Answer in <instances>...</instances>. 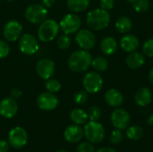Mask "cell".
<instances>
[{"label":"cell","instance_id":"obj_1","mask_svg":"<svg viewBox=\"0 0 153 152\" xmlns=\"http://www.w3.org/2000/svg\"><path fill=\"white\" fill-rule=\"evenodd\" d=\"M92 57L88 50L79 49L73 52L68 59V66L74 73L86 71L91 65Z\"/></svg>","mask_w":153,"mask_h":152},{"label":"cell","instance_id":"obj_2","mask_svg":"<svg viewBox=\"0 0 153 152\" xmlns=\"http://www.w3.org/2000/svg\"><path fill=\"white\" fill-rule=\"evenodd\" d=\"M110 22L109 13L104 9L98 8L90 11L86 16V23L90 29L101 30L106 29Z\"/></svg>","mask_w":153,"mask_h":152},{"label":"cell","instance_id":"obj_3","mask_svg":"<svg viewBox=\"0 0 153 152\" xmlns=\"http://www.w3.org/2000/svg\"><path fill=\"white\" fill-rule=\"evenodd\" d=\"M83 133L88 142L93 144H98L101 142L105 138V128L98 121H90L86 123Z\"/></svg>","mask_w":153,"mask_h":152},{"label":"cell","instance_id":"obj_4","mask_svg":"<svg viewBox=\"0 0 153 152\" xmlns=\"http://www.w3.org/2000/svg\"><path fill=\"white\" fill-rule=\"evenodd\" d=\"M59 29V24L55 20H45L38 30V37L42 42H49L56 37Z\"/></svg>","mask_w":153,"mask_h":152},{"label":"cell","instance_id":"obj_5","mask_svg":"<svg viewBox=\"0 0 153 152\" xmlns=\"http://www.w3.org/2000/svg\"><path fill=\"white\" fill-rule=\"evenodd\" d=\"M48 9L43 4H33L25 10L26 19L32 24H40L48 17Z\"/></svg>","mask_w":153,"mask_h":152},{"label":"cell","instance_id":"obj_6","mask_svg":"<svg viewBox=\"0 0 153 152\" xmlns=\"http://www.w3.org/2000/svg\"><path fill=\"white\" fill-rule=\"evenodd\" d=\"M82 85L88 93L95 94L102 89L103 80L100 73L96 72H89L83 76Z\"/></svg>","mask_w":153,"mask_h":152},{"label":"cell","instance_id":"obj_7","mask_svg":"<svg viewBox=\"0 0 153 152\" xmlns=\"http://www.w3.org/2000/svg\"><path fill=\"white\" fill-rule=\"evenodd\" d=\"M82 26L81 18L74 13L65 14L59 22V28L65 34L70 35L77 32Z\"/></svg>","mask_w":153,"mask_h":152},{"label":"cell","instance_id":"obj_8","mask_svg":"<svg viewBox=\"0 0 153 152\" xmlns=\"http://www.w3.org/2000/svg\"><path fill=\"white\" fill-rule=\"evenodd\" d=\"M28 142V133L26 130L21 126L13 128L8 134V142L14 149H22Z\"/></svg>","mask_w":153,"mask_h":152},{"label":"cell","instance_id":"obj_9","mask_svg":"<svg viewBox=\"0 0 153 152\" xmlns=\"http://www.w3.org/2000/svg\"><path fill=\"white\" fill-rule=\"evenodd\" d=\"M111 123L116 129L125 130L131 123L130 114L124 108H117L111 114L110 116Z\"/></svg>","mask_w":153,"mask_h":152},{"label":"cell","instance_id":"obj_10","mask_svg":"<svg viewBox=\"0 0 153 152\" xmlns=\"http://www.w3.org/2000/svg\"><path fill=\"white\" fill-rule=\"evenodd\" d=\"M19 48L22 53L27 56H32L39 50V43L37 39L31 34H23L20 37Z\"/></svg>","mask_w":153,"mask_h":152},{"label":"cell","instance_id":"obj_11","mask_svg":"<svg viewBox=\"0 0 153 152\" xmlns=\"http://www.w3.org/2000/svg\"><path fill=\"white\" fill-rule=\"evenodd\" d=\"M75 41L82 49L90 50L96 44V37L91 30L82 29L78 30L75 37Z\"/></svg>","mask_w":153,"mask_h":152},{"label":"cell","instance_id":"obj_12","mask_svg":"<svg viewBox=\"0 0 153 152\" xmlns=\"http://www.w3.org/2000/svg\"><path fill=\"white\" fill-rule=\"evenodd\" d=\"M22 31V24L16 20L8 21L3 30V35L7 41L13 42L20 39Z\"/></svg>","mask_w":153,"mask_h":152},{"label":"cell","instance_id":"obj_13","mask_svg":"<svg viewBox=\"0 0 153 152\" xmlns=\"http://www.w3.org/2000/svg\"><path fill=\"white\" fill-rule=\"evenodd\" d=\"M37 106L44 111L54 110L59 103L57 97L51 92H42L37 98Z\"/></svg>","mask_w":153,"mask_h":152},{"label":"cell","instance_id":"obj_14","mask_svg":"<svg viewBox=\"0 0 153 152\" xmlns=\"http://www.w3.org/2000/svg\"><path fill=\"white\" fill-rule=\"evenodd\" d=\"M56 66L52 60L48 58H42L38 61L36 65V72L39 78L42 80L50 79L55 73Z\"/></svg>","mask_w":153,"mask_h":152},{"label":"cell","instance_id":"obj_15","mask_svg":"<svg viewBox=\"0 0 153 152\" xmlns=\"http://www.w3.org/2000/svg\"><path fill=\"white\" fill-rule=\"evenodd\" d=\"M18 111V105L13 98H4L0 101V115L4 118L13 117Z\"/></svg>","mask_w":153,"mask_h":152},{"label":"cell","instance_id":"obj_16","mask_svg":"<svg viewBox=\"0 0 153 152\" xmlns=\"http://www.w3.org/2000/svg\"><path fill=\"white\" fill-rule=\"evenodd\" d=\"M83 129L78 125H71L67 126L64 132V137L70 143L79 142L83 137Z\"/></svg>","mask_w":153,"mask_h":152},{"label":"cell","instance_id":"obj_17","mask_svg":"<svg viewBox=\"0 0 153 152\" xmlns=\"http://www.w3.org/2000/svg\"><path fill=\"white\" fill-rule=\"evenodd\" d=\"M120 47L125 52L132 53L137 51L140 47V41L136 36L133 34H126L120 40Z\"/></svg>","mask_w":153,"mask_h":152},{"label":"cell","instance_id":"obj_18","mask_svg":"<svg viewBox=\"0 0 153 152\" xmlns=\"http://www.w3.org/2000/svg\"><path fill=\"white\" fill-rule=\"evenodd\" d=\"M106 103L112 108H119L124 102L123 94L117 89H110L105 93Z\"/></svg>","mask_w":153,"mask_h":152},{"label":"cell","instance_id":"obj_19","mask_svg":"<svg viewBox=\"0 0 153 152\" xmlns=\"http://www.w3.org/2000/svg\"><path fill=\"white\" fill-rule=\"evenodd\" d=\"M134 100H135V103L139 107L143 108V107L148 106L152 100V93L151 90L148 89L147 87L140 88L135 93Z\"/></svg>","mask_w":153,"mask_h":152},{"label":"cell","instance_id":"obj_20","mask_svg":"<svg viewBox=\"0 0 153 152\" xmlns=\"http://www.w3.org/2000/svg\"><path fill=\"white\" fill-rule=\"evenodd\" d=\"M117 41L113 37H106L100 42V50L106 56H111L117 50Z\"/></svg>","mask_w":153,"mask_h":152},{"label":"cell","instance_id":"obj_21","mask_svg":"<svg viewBox=\"0 0 153 152\" xmlns=\"http://www.w3.org/2000/svg\"><path fill=\"white\" fill-rule=\"evenodd\" d=\"M126 65L131 69H138L141 68L145 63L144 56L140 52H132L128 55L126 59Z\"/></svg>","mask_w":153,"mask_h":152},{"label":"cell","instance_id":"obj_22","mask_svg":"<svg viewBox=\"0 0 153 152\" xmlns=\"http://www.w3.org/2000/svg\"><path fill=\"white\" fill-rule=\"evenodd\" d=\"M132 27H133V22L128 16L126 15L121 16L116 22V29L119 33L126 34L132 30Z\"/></svg>","mask_w":153,"mask_h":152},{"label":"cell","instance_id":"obj_23","mask_svg":"<svg viewBox=\"0 0 153 152\" xmlns=\"http://www.w3.org/2000/svg\"><path fill=\"white\" fill-rule=\"evenodd\" d=\"M67 7L74 13H81L85 11L90 5V0H67Z\"/></svg>","mask_w":153,"mask_h":152},{"label":"cell","instance_id":"obj_24","mask_svg":"<svg viewBox=\"0 0 153 152\" xmlns=\"http://www.w3.org/2000/svg\"><path fill=\"white\" fill-rule=\"evenodd\" d=\"M71 120L78 125H84L88 121V114L82 108H74L70 113Z\"/></svg>","mask_w":153,"mask_h":152},{"label":"cell","instance_id":"obj_25","mask_svg":"<svg viewBox=\"0 0 153 152\" xmlns=\"http://www.w3.org/2000/svg\"><path fill=\"white\" fill-rule=\"evenodd\" d=\"M126 135L129 140L137 141L140 140L143 135V130L139 125H132L126 128Z\"/></svg>","mask_w":153,"mask_h":152},{"label":"cell","instance_id":"obj_26","mask_svg":"<svg viewBox=\"0 0 153 152\" xmlns=\"http://www.w3.org/2000/svg\"><path fill=\"white\" fill-rule=\"evenodd\" d=\"M91 66L97 72H105L108 67V61L104 56H96L91 61Z\"/></svg>","mask_w":153,"mask_h":152},{"label":"cell","instance_id":"obj_27","mask_svg":"<svg viewBox=\"0 0 153 152\" xmlns=\"http://www.w3.org/2000/svg\"><path fill=\"white\" fill-rule=\"evenodd\" d=\"M45 88H46V90L48 92L56 93V92H57V91L60 90V89H61V83L56 79H51L50 78V79L46 80Z\"/></svg>","mask_w":153,"mask_h":152},{"label":"cell","instance_id":"obj_28","mask_svg":"<svg viewBox=\"0 0 153 152\" xmlns=\"http://www.w3.org/2000/svg\"><path fill=\"white\" fill-rule=\"evenodd\" d=\"M71 43H72V39L69 37V35H67V34L61 35L57 39V41H56L57 47L62 50H65V49L69 48V47L71 46Z\"/></svg>","mask_w":153,"mask_h":152},{"label":"cell","instance_id":"obj_29","mask_svg":"<svg viewBox=\"0 0 153 152\" xmlns=\"http://www.w3.org/2000/svg\"><path fill=\"white\" fill-rule=\"evenodd\" d=\"M132 4L134 6V9L137 13H144L148 11L150 7L149 0H135Z\"/></svg>","mask_w":153,"mask_h":152},{"label":"cell","instance_id":"obj_30","mask_svg":"<svg viewBox=\"0 0 153 152\" xmlns=\"http://www.w3.org/2000/svg\"><path fill=\"white\" fill-rule=\"evenodd\" d=\"M87 114H88V118L90 121H98L101 117L102 111L99 107L93 106V107L90 108Z\"/></svg>","mask_w":153,"mask_h":152},{"label":"cell","instance_id":"obj_31","mask_svg":"<svg viewBox=\"0 0 153 152\" xmlns=\"http://www.w3.org/2000/svg\"><path fill=\"white\" fill-rule=\"evenodd\" d=\"M124 139V135L123 133L121 132V130L119 129H115L112 131L111 134H110V142L114 145H117L120 144L122 142Z\"/></svg>","mask_w":153,"mask_h":152},{"label":"cell","instance_id":"obj_32","mask_svg":"<svg viewBox=\"0 0 153 152\" xmlns=\"http://www.w3.org/2000/svg\"><path fill=\"white\" fill-rule=\"evenodd\" d=\"M74 100L78 105H82L88 100V92L86 90H79L74 96Z\"/></svg>","mask_w":153,"mask_h":152},{"label":"cell","instance_id":"obj_33","mask_svg":"<svg viewBox=\"0 0 153 152\" xmlns=\"http://www.w3.org/2000/svg\"><path fill=\"white\" fill-rule=\"evenodd\" d=\"M143 52L146 56L153 57V39H149L143 43Z\"/></svg>","mask_w":153,"mask_h":152},{"label":"cell","instance_id":"obj_34","mask_svg":"<svg viewBox=\"0 0 153 152\" xmlns=\"http://www.w3.org/2000/svg\"><path fill=\"white\" fill-rule=\"evenodd\" d=\"M76 152H96L95 148L93 147L92 143H91L90 142H81L77 148H76Z\"/></svg>","mask_w":153,"mask_h":152},{"label":"cell","instance_id":"obj_35","mask_svg":"<svg viewBox=\"0 0 153 152\" xmlns=\"http://www.w3.org/2000/svg\"><path fill=\"white\" fill-rule=\"evenodd\" d=\"M10 53V46L6 41L0 40V59L5 58Z\"/></svg>","mask_w":153,"mask_h":152},{"label":"cell","instance_id":"obj_36","mask_svg":"<svg viewBox=\"0 0 153 152\" xmlns=\"http://www.w3.org/2000/svg\"><path fill=\"white\" fill-rule=\"evenodd\" d=\"M100 5L101 9H104L106 11L111 10L115 5V0H100Z\"/></svg>","mask_w":153,"mask_h":152},{"label":"cell","instance_id":"obj_37","mask_svg":"<svg viewBox=\"0 0 153 152\" xmlns=\"http://www.w3.org/2000/svg\"><path fill=\"white\" fill-rule=\"evenodd\" d=\"M10 144L5 140H0V152H7L9 151Z\"/></svg>","mask_w":153,"mask_h":152},{"label":"cell","instance_id":"obj_38","mask_svg":"<svg viewBox=\"0 0 153 152\" xmlns=\"http://www.w3.org/2000/svg\"><path fill=\"white\" fill-rule=\"evenodd\" d=\"M22 92L19 89H13V90H12V92H11L12 98H13V99L19 98L20 96H22Z\"/></svg>","mask_w":153,"mask_h":152},{"label":"cell","instance_id":"obj_39","mask_svg":"<svg viewBox=\"0 0 153 152\" xmlns=\"http://www.w3.org/2000/svg\"><path fill=\"white\" fill-rule=\"evenodd\" d=\"M55 3H56V0H42V4L47 8L51 7Z\"/></svg>","mask_w":153,"mask_h":152},{"label":"cell","instance_id":"obj_40","mask_svg":"<svg viewBox=\"0 0 153 152\" xmlns=\"http://www.w3.org/2000/svg\"><path fill=\"white\" fill-rule=\"evenodd\" d=\"M96 152H117L114 149H111L109 147H103V148H100Z\"/></svg>","mask_w":153,"mask_h":152},{"label":"cell","instance_id":"obj_41","mask_svg":"<svg viewBox=\"0 0 153 152\" xmlns=\"http://www.w3.org/2000/svg\"><path fill=\"white\" fill-rule=\"evenodd\" d=\"M148 77H149L150 82H151V83L153 85V67L151 69V71L149 72V75H148Z\"/></svg>","mask_w":153,"mask_h":152},{"label":"cell","instance_id":"obj_42","mask_svg":"<svg viewBox=\"0 0 153 152\" xmlns=\"http://www.w3.org/2000/svg\"><path fill=\"white\" fill-rule=\"evenodd\" d=\"M147 123H148V125H153V114L150 116V117H149L148 120H147Z\"/></svg>","mask_w":153,"mask_h":152},{"label":"cell","instance_id":"obj_43","mask_svg":"<svg viewBox=\"0 0 153 152\" xmlns=\"http://www.w3.org/2000/svg\"><path fill=\"white\" fill-rule=\"evenodd\" d=\"M134 1H135V0H127V2H128V3H130V4H133Z\"/></svg>","mask_w":153,"mask_h":152},{"label":"cell","instance_id":"obj_44","mask_svg":"<svg viewBox=\"0 0 153 152\" xmlns=\"http://www.w3.org/2000/svg\"><path fill=\"white\" fill-rule=\"evenodd\" d=\"M55 152H68L67 151H65V150H60V151H55Z\"/></svg>","mask_w":153,"mask_h":152},{"label":"cell","instance_id":"obj_45","mask_svg":"<svg viewBox=\"0 0 153 152\" xmlns=\"http://www.w3.org/2000/svg\"><path fill=\"white\" fill-rule=\"evenodd\" d=\"M7 1H13V0H7Z\"/></svg>","mask_w":153,"mask_h":152}]
</instances>
